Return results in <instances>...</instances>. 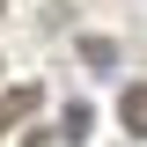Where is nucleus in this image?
<instances>
[{"label": "nucleus", "instance_id": "20e7f679", "mask_svg": "<svg viewBox=\"0 0 147 147\" xmlns=\"http://www.w3.org/2000/svg\"><path fill=\"white\" fill-rule=\"evenodd\" d=\"M81 59H88V66H118V44H103V37H88V44H81Z\"/></svg>", "mask_w": 147, "mask_h": 147}, {"label": "nucleus", "instance_id": "39448f33", "mask_svg": "<svg viewBox=\"0 0 147 147\" xmlns=\"http://www.w3.org/2000/svg\"><path fill=\"white\" fill-rule=\"evenodd\" d=\"M0 22H7V0H0Z\"/></svg>", "mask_w": 147, "mask_h": 147}, {"label": "nucleus", "instance_id": "f257e3e1", "mask_svg": "<svg viewBox=\"0 0 147 147\" xmlns=\"http://www.w3.org/2000/svg\"><path fill=\"white\" fill-rule=\"evenodd\" d=\"M37 103H44V96H37L30 81H22V88H7V96H0V140H7V132H15V125H22V118H30Z\"/></svg>", "mask_w": 147, "mask_h": 147}, {"label": "nucleus", "instance_id": "f03ea898", "mask_svg": "<svg viewBox=\"0 0 147 147\" xmlns=\"http://www.w3.org/2000/svg\"><path fill=\"white\" fill-rule=\"evenodd\" d=\"M118 118H125V132H132V140H147V88H140V81L118 96Z\"/></svg>", "mask_w": 147, "mask_h": 147}, {"label": "nucleus", "instance_id": "7ed1b4c3", "mask_svg": "<svg viewBox=\"0 0 147 147\" xmlns=\"http://www.w3.org/2000/svg\"><path fill=\"white\" fill-rule=\"evenodd\" d=\"M88 125H96V110H88V103H66V140H74V147L88 140Z\"/></svg>", "mask_w": 147, "mask_h": 147}]
</instances>
